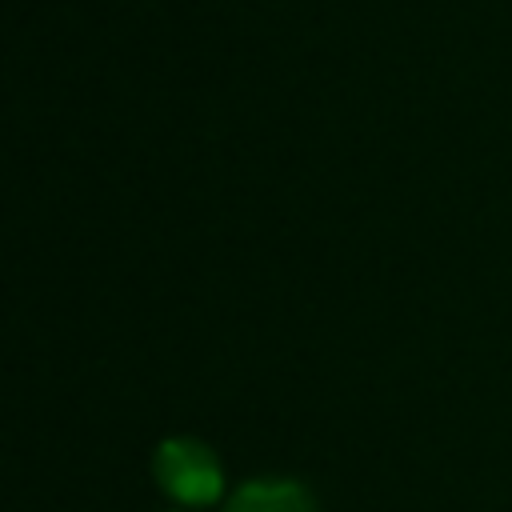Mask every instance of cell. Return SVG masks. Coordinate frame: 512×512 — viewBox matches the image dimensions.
<instances>
[{
    "label": "cell",
    "instance_id": "cell-2",
    "mask_svg": "<svg viewBox=\"0 0 512 512\" xmlns=\"http://www.w3.org/2000/svg\"><path fill=\"white\" fill-rule=\"evenodd\" d=\"M224 512H316V504L296 480H248Z\"/></svg>",
    "mask_w": 512,
    "mask_h": 512
},
{
    "label": "cell",
    "instance_id": "cell-1",
    "mask_svg": "<svg viewBox=\"0 0 512 512\" xmlns=\"http://www.w3.org/2000/svg\"><path fill=\"white\" fill-rule=\"evenodd\" d=\"M156 480L172 500L196 504V508L212 504L224 492L220 460L212 456V448L188 436H172L156 448Z\"/></svg>",
    "mask_w": 512,
    "mask_h": 512
}]
</instances>
